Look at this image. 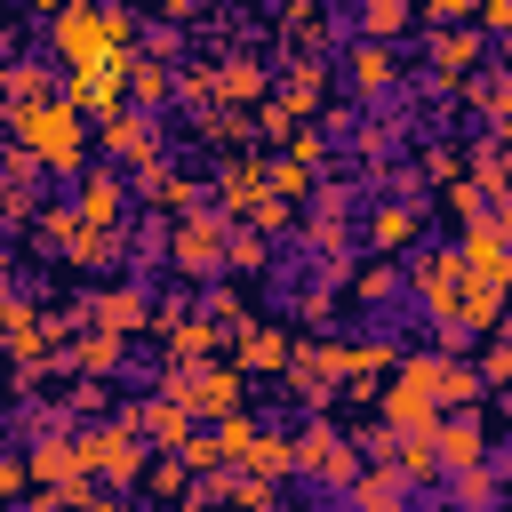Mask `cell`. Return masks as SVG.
<instances>
[{"label": "cell", "mask_w": 512, "mask_h": 512, "mask_svg": "<svg viewBox=\"0 0 512 512\" xmlns=\"http://www.w3.org/2000/svg\"><path fill=\"white\" fill-rule=\"evenodd\" d=\"M8 136H16L48 176H80V168H88V112H80L72 96L8 104Z\"/></svg>", "instance_id": "cell-1"}, {"label": "cell", "mask_w": 512, "mask_h": 512, "mask_svg": "<svg viewBox=\"0 0 512 512\" xmlns=\"http://www.w3.org/2000/svg\"><path fill=\"white\" fill-rule=\"evenodd\" d=\"M56 56H64V72L136 56V8H120V0H64L56 8Z\"/></svg>", "instance_id": "cell-2"}, {"label": "cell", "mask_w": 512, "mask_h": 512, "mask_svg": "<svg viewBox=\"0 0 512 512\" xmlns=\"http://www.w3.org/2000/svg\"><path fill=\"white\" fill-rule=\"evenodd\" d=\"M72 448H80V472H88L96 488H136V480H144V464H152V456H144L152 440H144L128 416H104V424L72 432Z\"/></svg>", "instance_id": "cell-3"}, {"label": "cell", "mask_w": 512, "mask_h": 512, "mask_svg": "<svg viewBox=\"0 0 512 512\" xmlns=\"http://www.w3.org/2000/svg\"><path fill=\"white\" fill-rule=\"evenodd\" d=\"M240 384H248V376L224 368V360H168V376H160V392H168L192 424H200V416H208V424L232 416V408H240Z\"/></svg>", "instance_id": "cell-4"}, {"label": "cell", "mask_w": 512, "mask_h": 512, "mask_svg": "<svg viewBox=\"0 0 512 512\" xmlns=\"http://www.w3.org/2000/svg\"><path fill=\"white\" fill-rule=\"evenodd\" d=\"M224 240H232V216L208 208V200H192V208L168 224V264H176L184 280H216V272H224Z\"/></svg>", "instance_id": "cell-5"}, {"label": "cell", "mask_w": 512, "mask_h": 512, "mask_svg": "<svg viewBox=\"0 0 512 512\" xmlns=\"http://www.w3.org/2000/svg\"><path fill=\"white\" fill-rule=\"evenodd\" d=\"M376 424H384V432H424V424H440L432 352H424V360H392V384H376Z\"/></svg>", "instance_id": "cell-6"}, {"label": "cell", "mask_w": 512, "mask_h": 512, "mask_svg": "<svg viewBox=\"0 0 512 512\" xmlns=\"http://www.w3.org/2000/svg\"><path fill=\"white\" fill-rule=\"evenodd\" d=\"M360 464H368V456H360L328 416H312V424L288 440V472H304V480H320V488H352V480H360Z\"/></svg>", "instance_id": "cell-7"}, {"label": "cell", "mask_w": 512, "mask_h": 512, "mask_svg": "<svg viewBox=\"0 0 512 512\" xmlns=\"http://www.w3.org/2000/svg\"><path fill=\"white\" fill-rule=\"evenodd\" d=\"M280 376H288V392H296L312 416H328V400L344 392V344H328V336H320V344H304V336H296V352H288V368H280Z\"/></svg>", "instance_id": "cell-8"}, {"label": "cell", "mask_w": 512, "mask_h": 512, "mask_svg": "<svg viewBox=\"0 0 512 512\" xmlns=\"http://www.w3.org/2000/svg\"><path fill=\"white\" fill-rule=\"evenodd\" d=\"M96 152H104V160L144 168V160H160L168 144H160V128H152V112H144V104H120V112H104V120H96Z\"/></svg>", "instance_id": "cell-9"}, {"label": "cell", "mask_w": 512, "mask_h": 512, "mask_svg": "<svg viewBox=\"0 0 512 512\" xmlns=\"http://www.w3.org/2000/svg\"><path fill=\"white\" fill-rule=\"evenodd\" d=\"M416 224H424V192H392V200L368 208L360 240H368V256H400V248L416 240Z\"/></svg>", "instance_id": "cell-10"}, {"label": "cell", "mask_w": 512, "mask_h": 512, "mask_svg": "<svg viewBox=\"0 0 512 512\" xmlns=\"http://www.w3.org/2000/svg\"><path fill=\"white\" fill-rule=\"evenodd\" d=\"M480 24H432V40H424V64H432V80L440 88H456V80H472V64H480Z\"/></svg>", "instance_id": "cell-11"}, {"label": "cell", "mask_w": 512, "mask_h": 512, "mask_svg": "<svg viewBox=\"0 0 512 512\" xmlns=\"http://www.w3.org/2000/svg\"><path fill=\"white\" fill-rule=\"evenodd\" d=\"M408 288H416L424 320H448V304H456V288H464V264H456V248H424V256L408 264Z\"/></svg>", "instance_id": "cell-12"}, {"label": "cell", "mask_w": 512, "mask_h": 512, "mask_svg": "<svg viewBox=\"0 0 512 512\" xmlns=\"http://www.w3.org/2000/svg\"><path fill=\"white\" fill-rule=\"evenodd\" d=\"M288 352H296V336L272 328V320H240V328H232V368H240V376H280Z\"/></svg>", "instance_id": "cell-13"}, {"label": "cell", "mask_w": 512, "mask_h": 512, "mask_svg": "<svg viewBox=\"0 0 512 512\" xmlns=\"http://www.w3.org/2000/svg\"><path fill=\"white\" fill-rule=\"evenodd\" d=\"M64 96H72L88 120L120 112V104H128V56H120V64H80V72H64Z\"/></svg>", "instance_id": "cell-14"}, {"label": "cell", "mask_w": 512, "mask_h": 512, "mask_svg": "<svg viewBox=\"0 0 512 512\" xmlns=\"http://www.w3.org/2000/svg\"><path fill=\"white\" fill-rule=\"evenodd\" d=\"M456 264H464V280H472V288H504V280H512V248L496 240V224H488V216H480V224H464Z\"/></svg>", "instance_id": "cell-15"}, {"label": "cell", "mask_w": 512, "mask_h": 512, "mask_svg": "<svg viewBox=\"0 0 512 512\" xmlns=\"http://www.w3.org/2000/svg\"><path fill=\"white\" fill-rule=\"evenodd\" d=\"M432 448H440V472H464V464H488V424L472 408H448L432 424Z\"/></svg>", "instance_id": "cell-16"}, {"label": "cell", "mask_w": 512, "mask_h": 512, "mask_svg": "<svg viewBox=\"0 0 512 512\" xmlns=\"http://www.w3.org/2000/svg\"><path fill=\"white\" fill-rule=\"evenodd\" d=\"M24 472H32L40 488H72V496H88V472H80L72 432H40V440H32V456H24Z\"/></svg>", "instance_id": "cell-17"}, {"label": "cell", "mask_w": 512, "mask_h": 512, "mask_svg": "<svg viewBox=\"0 0 512 512\" xmlns=\"http://www.w3.org/2000/svg\"><path fill=\"white\" fill-rule=\"evenodd\" d=\"M120 208H128V184H120V176H104V168H80V184H72V216H80V224L120 232Z\"/></svg>", "instance_id": "cell-18"}, {"label": "cell", "mask_w": 512, "mask_h": 512, "mask_svg": "<svg viewBox=\"0 0 512 512\" xmlns=\"http://www.w3.org/2000/svg\"><path fill=\"white\" fill-rule=\"evenodd\" d=\"M88 312V328H112V336H144L152 328V296L144 288H104L96 304H80Z\"/></svg>", "instance_id": "cell-19"}, {"label": "cell", "mask_w": 512, "mask_h": 512, "mask_svg": "<svg viewBox=\"0 0 512 512\" xmlns=\"http://www.w3.org/2000/svg\"><path fill=\"white\" fill-rule=\"evenodd\" d=\"M344 80H352V96H392V80H400L392 40H360V48L344 56Z\"/></svg>", "instance_id": "cell-20"}, {"label": "cell", "mask_w": 512, "mask_h": 512, "mask_svg": "<svg viewBox=\"0 0 512 512\" xmlns=\"http://www.w3.org/2000/svg\"><path fill=\"white\" fill-rule=\"evenodd\" d=\"M432 392H440V416H448V408H480V400H488L480 368H472V360H456V352H432Z\"/></svg>", "instance_id": "cell-21"}, {"label": "cell", "mask_w": 512, "mask_h": 512, "mask_svg": "<svg viewBox=\"0 0 512 512\" xmlns=\"http://www.w3.org/2000/svg\"><path fill=\"white\" fill-rule=\"evenodd\" d=\"M128 424H136V432H152V448H184V440H192V416H184L168 392H152V400H128Z\"/></svg>", "instance_id": "cell-22"}, {"label": "cell", "mask_w": 512, "mask_h": 512, "mask_svg": "<svg viewBox=\"0 0 512 512\" xmlns=\"http://www.w3.org/2000/svg\"><path fill=\"white\" fill-rule=\"evenodd\" d=\"M344 496H352V512H408V480H400L384 456H376V464H360V480H352Z\"/></svg>", "instance_id": "cell-23"}, {"label": "cell", "mask_w": 512, "mask_h": 512, "mask_svg": "<svg viewBox=\"0 0 512 512\" xmlns=\"http://www.w3.org/2000/svg\"><path fill=\"white\" fill-rule=\"evenodd\" d=\"M136 184H144V200H152V208H168V216H184V208H192V192H200L168 152H160V160H144V168H136Z\"/></svg>", "instance_id": "cell-24"}, {"label": "cell", "mask_w": 512, "mask_h": 512, "mask_svg": "<svg viewBox=\"0 0 512 512\" xmlns=\"http://www.w3.org/2000/svg\"><path fill=\"white\" fill-rule=\"evenodd\" d=\"M120 360H128V336H112V328H88V336L64 344V368H80V376H96V384H104Z\"/></svg>", "instance_id": "cell-25"}, {"label": "cell", "mask_w": 512, "mask_h": 512, "mask_svg": "<svg viewBox=\"0 0 512 512\" xmlns=\"http://www.w3.org/2000/svg\"><path fill=\"white\" fill-rule=\"evenodd\" d=\"M440 488H448V512H488L504 496V472L496 464H464V472H440Z\"/></svg>", "instance_id": "cell-26"}, {"label": "cell", "mask_w": 512, "mask_h": 512, "mask_svg": "<svg viewBox=\"0 0 512 512\" xmlns=\"http://www.w3.org/2000/svg\"><path fill=\"white\" fill-rule=\"evenodd\" d=\"M232 472H256V480H280L288 472V432H272V424H256L240 448H232Z\"/></svg>", "instance_id": "cell-27"}, {"label": "cell", "mask_w": 512, "mask_h": 512, "mask_svg": "<svg viewBox=\"0 0 512 512\" xmlns=\"http://www.w3.org/2000/svg\"><path fill=\"white\" fill-rule=\"evenodd\" d=\"M176 96V72H168V56H128V104H168Z\"/></svg>", "instance_id": "cell-28"}, {"label": "cell", "mask_w": 512, "mask_h": 512, "mask_svg": "<svg viewBox=\"0 0 512 512\" xmlns=\"http://www.w3.org/2000/svg\"><path fill=\"white\" fill-rule=\"evenodd\" d=\"M208 80H216L224 104H264V64H248V56H224Z\"/></svg>", "instance_id": "cell-29"}, {"label": "cell", "mask_w": 512, "mask_h": 512, "mask_svg": "<svg viewBox=\"0 0 512 512\" xmlns=\"http://www.w3.org/2000/svg\"><path fill=\"white\" fill-rule=\"evenodd\" d=\"M216 192H224L216 208H224V216L240 224V216H248V200L264 192V168H256V160H224V176H216Z\"/></svg>", "instance_id": "cell-30"}, {"label": "cell", "mask_w": 512, "mask_h": 512, "mask_svg": "<svg viewBox=\"0 0 512 512\" xmlns=\"http://www.w3.org/2000/svg\"><path fill=\"white\" fill-rule=\"evenodd\" d=\"M160 344H168V360H208V352H216V320L184 312V320H168V328H160Z\"/></svg>", "instance_id": "cell-31"}, {"label": "cell", "mask_w": 512, "mask_h": 512, "mask_svg": "<svg viewBox=\"0 0 512 512\" xmlns=\"http://www.w3.org/2000/svg\"><path fill=\"white\" fill-rule=\"evenodd\" d=\"M416 24V0H360V40H400Z\"/></svg>", "instance_id": "cell-32"}, {"label": "cell", "mask_w": 512, "mask_h": 512, "mask_svg": "<svg viewBox=\"0 0 512 512\" xmlns=\"http://www.w3.org/2000/svg\"><path fill=\"white\" fill-rule=\"evenodd\" d=\"M472 368H480V384H488V392H504V384H512V320H496V328H488V352H480Z\"/></svg>", "instance_id": "cell-33"}, {"label": "cell", "mask_w": 512, "mask_h": 512, "mask_svg": "<svg viewBox=\"0 0 512 512\" xmlns=\"http://www.w3.org/2000/svg\"><path fill=\"white\" fill-rule=\"evenodd\" d=\"M320 80H328V72H320V56H296V64H288L280 104H288V112H312V104H320Z\"/></svg>", "instance_id": "cell-34"}, {"label": "cell", "mask_w": 512, "mask_h": 512, "mask_svg": "<svg viewBox=\"0 0 512 512\" xmlns=\"http://www.w3.org/2000/svg\"><path fill=\"white\" fill-rule=\"evenodd\" d=\"M496 208V192L480 184V176H448V216H464V224H480Z\"/></svg>", "instance_id": "cell-35"}, {"label": "cell", "mask_w": 512, "mask_h": 512, "mask_svg": "<svg viewBox=\"0 0 512 512\" xmlns=\"http://www.w3.org/2000/svg\"><path fill=\"white\" fill-rule=\"evenodd\" d=\"M40 96H64L48 80V64H8V104H40Z\"/></svg>", "instance_id": "cell-36"}, {"label": "cell", "mask_w": 512, "mask_h": 512, "mask_svg": "<svg viewBox=\"0 0 512 512\" xmlns=\"http://www.w3.org/2000/svg\"><path fill=\"white\" fill-rule=\"evenodd\" d=\"M224 272H264V232H256V224H232V240H224Z\"/></svg>", "instance_id": "cell-37"}, {"label": "cell", "mask_w": 512, "mask_h": 512, "mask_svg": "<svg viewBox=\"0 0 512 512\" xmlns=\"http://www.w3.org/2000/svg\"><path fill=\"white\" fill-rule=\"evenodd\" d=\"M264 192H280V200L296 208V200L312 192V168H304V160H272V168H264Z\"/></svg>", "instance_id": "cell-38"}, {"label": "cell", "mask_w": 512, "mask_h": 512, "mask_svg": "<svg viewBox=\"0 0 512 512\" xmlns=\"http://www.w3.org/2000/svg\"><path fill=\"white\" fill-rule=\"evenodd\" d=\"M352 296H360V304H392V296H400V272H392V256H384V264H360Z\"/></svg>", "instance_id": "cell-39"}, {"label": "cell", "mask_w": 512, "mask_h": 512, "mask_svg": "<svg viewBox=\"0 0 512 512\" xmlns=\"http://www.w3.org/2000/svg\"><path fill=\"white\" fill-rule=\"evenodd\" d=\"M184 480H192V464H184V456H176V448H168V456H160V464H144V488H152V496H160V504H176V488H184Z\"/></svg>", "instance_id": "cell-40"}, {"label": "cell", "mask_w": 512, "mask_h": 512, "mask_svg": "<svg viewBox=\"0 0 512 512\" xmlns=\"http://www.w3.org/2000/svg\"><path fill=\"white\" fill-rule=\"evenodd\" d=\"M224 504H232V512H280V504H272V480H256V472L224 480Z\"/></svg>", "instance_id": "cell-41"}, {"label": "cell", "mask_w": 512, "mask_h": 512, "mask_svg": "<svg viewBox=\"0 0 512 512\" xmlns=\"http://www.w3.org/2000/svg\"><path fill=\"white\" fill-rule=\"evenodd\" d=\"M200 136L232 152V144H240V136H256V128H248V112H208V120H200Z\"/></svg>", "instance_id": "cell-42"}, {"label": "cell", "mask_w": 512, "mask_h": 512, "mask_svg": "<svg viewBox=\"0 0 512 512\" xmlns=\"http://www.w3.org/2000/svg\"><path fill=\"white\" fill-rule=\"evenodd\" d=\"M288 160L320 168V160H328V136H320V128H296V136H288Z\"/></svg>", "instance_id": "cell-43"}, {"label": "cell", "mask_w": 512, "mask_h": 512, "mask_svg": "<svg viewBox=\"0 0 512 512\" xmlns=\"http://www.w3.org/2000/svg\"><path fill=\"white\" fill-rule=\"evenodd\" d=\"M248 128H256V136H296V112H288V104H264Z\"/></svg>", "instance_id": "cell-44"}, {"label": "cell", "mask_w": 512, "mask_h": 512, "mask_svg": "<svg viewBox=\"0 0 512 512\" xmlns=\"http://www.w3.org/2000/svg\"><path fill=\"white\" fill-rule=\"evenodd\" d=\"M480 32H496V40H512V0H480V16H472Z\"/></svg>", "instance_id": "cell-45"}, {"label": "cell", "mask_w": 512, "mask_h": 512, "mask_svg": "<svg viewBox=\"0 0 512 512\" xmlns=\"http://www.w3.org/2000/svg\"><path fill=\"white\" fill-rule=\"evenodd\" d=\"M24 480H32V472H24V456H8V448H0V504H8Z\"/></svg>", "instance_id": "cell-46"}, {"label": "cell", "mask_w": 512, "mask_h": 512, "mask_svg": "<svg viewBox=\"0 0 512 512\" xmlns=\"http://www.w3.org/2000/svg\"><path fill=\"white\" fill-rule=\"evenodd\" d=\"M488 224H496V240L512 248V200H496V208H488Z\"/></svg>", "instance_id": "cell-47"}, {"label": "cell", "mask_w": 512, "mask_h": 512, "mask_svg": "<svg viewBox=\"0 0 512 512\" xmlns=\"http://www.w3.org/2000/svg\"><path fill=\"white\" fill-rule=\"evenodd\" d=\"M80 512H120V496H104V488H88V496H80Z\"/></svg>", "instance_id": "cell-48"}, {"label": "cell", "mask_w": 512, "mask_h": 512, "mask_svg": "<svg viewBox=\"0 0 512 512\" xmlns=\"http://www.w3.org/2000/svg\"><path fill=\"white\" fill-rule=\"evenodd\" d=\"M160 16H192V0H160Z\"/></svg>", "instance_id": "cell-49"}, {"label": "cell", "mask_w": 512, "mask_h": 512, "mask_svg": "<svg viewBox=\"0 0 512 512\" xmlns=\"http://www.w3.org/2000/svg\"><path fill=\"white\" fill-rule=\"evenodd\" d=\"M496 416H504V424H512V384H504V392H496Z\"/></svg>", "instance_id": "cell-50"}, {"label": "cell", "mask_w": 512, "mask_h": 512, "mask_svg": "<svg viewBox=\"0 0 512 512\" xmlns=\"http://www.w3.org/2000/svg\"><path fill=\"white\" fill-rule=\"evenodd\" d=\"M32 8H40V16H56V8H64V0H32Z\"/></svg>", "instance_id": "cell-51"}, {"label": "cell", "mask_w": 512, "mask_h": 512, "mask_svg": "<svg viewBox=\"0 0 512 512\" xmlns=\"http://www.w3.org/2000/svg\"><path fill=\"white\" fill-rule=\"evenodd\" d=\"M496 472H504V496H512V456H504V464H496Z\"/></svg>", "instance_id": "cell-52"}, {"label": "cell", "mask_w": 512, "mask_h": 512, "mask_svg": "<svg viewBox=\"0 0 512 512\" xmlns=\"http://www.w3.org/2000/svg\"><path fill=\"white\" fill-rule=\"evenodd\" d=\"M152 512H192V504H152Z\"/></svg>", "instance_id": "cell-53"}, {"label": "cell", "mask_w": 512, "mask_h": 512, "mask_svg": "<svg viewBox=\"0 0 512 512\" xmlns=\"http://www.w3.org/2000/svg\"><path fill=\"white\" fill-rule=\"evenodd\" d=\"M0 384H8V352H0Z\"/></svg>", "instance_id": "cell-54"}, {"label": "cell", "mask_w": 512, "mask_h": 512, "mask_svg": "<svg viewBox=\"0 0 512 512\" xmlns=\"http://www.w3.org/2000/svg\"><path fill=\"white\" fill-rule=\"evenodd\" d=\"M504 296H512V280H504Z\"/></svg>", "instance_id": "cell-55"}]
</instances>
